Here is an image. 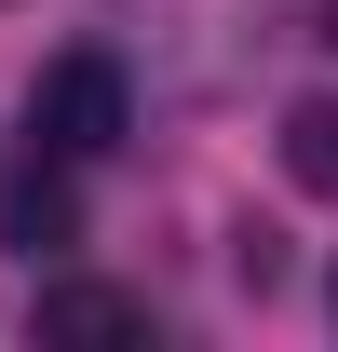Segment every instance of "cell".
I'll list each match as a JSON object with an SVG mask.
<instances>
[{
	"mask_svg": "<svg viewBox=\"0 0 338 352\" xmlns=\"http://www.w3.org/2000/svg\"><path fill=\"white\" fill-rule=\"evenodd\" d=\"M284 176L297 190H338V95H297L284 109Z\"/></svg>",
	"mask_w": 338,
	"mask_h": 352,
	"instance_id": "4",
	"label": "cell"
},
{
	"mask_svg": "<svg viewBox=\"0 0 338 352\" xmlns=\"http://www.w3.org/2000/svg\"><path fill=\"white\" fill-rule=\"evenodd\" d=\"M109 135H122V68H109V54H54L41 82H27V149L95 163Z\"/></svg>",
	"mask_w": 338,
	"mask_h": 352,
	"instance_id": "1",
	"label": "cell"
},
{
	"mask_svg": "<svg viewBox=\"0 0 338 352\" xmlns=\"http://www.w3.org/2000/svg\"><path fill=\"white\" fill-rule=\"evenodd\" d=\"M41 339L122 352V339H149V298H122V285H41Z\"/></svg>",
	"mask_w": 338,
	"mask_h": 352,
	"instance_id": "2",
	"label": "cell"
},
{
	"mask_svg": "<svg viewBox=\"0 0 338 352\" xmlns=\"http://www.w3.org/2000/svg\"><path fill=\"white\" fill-rule=\"evenodd\" d=\"M0 244H27V258H41V244H68V190H54L27 149L0 163Z\"/></svg>",
	"mask_w": 338,
	"mask_h": 352,
	"instance_id": "3",
	"label": "cell"
}]
</instances>
